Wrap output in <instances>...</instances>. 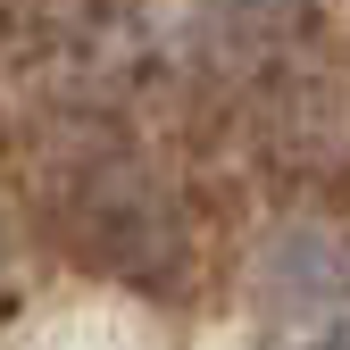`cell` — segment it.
I'll return each mask as SVG.
<instances>
[{"label": "cell", "mask_w": 350, "mask_h": 350, "mask_svg": "<svg viewBox=\"0 0 350 350\" xmlns=\"http://www.w3.org/2000/svg\"><path fill=\"white\" fill-rule=\"evenodd\" d=\"M258 300L284 317H317L342 300V258L325 234H275L267 258H258Z\"/></svg>", "instance_id": "6da1fadb"}]
</instances>
